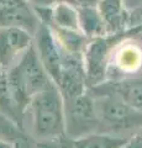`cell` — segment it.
<instances>
[{"label": "cell", "instance_id": "1", "mask_svg": "<svg viewBox=\"0 0 142 148\" xmlns=\"http://www.w3.org/2000/svg\"><path fill=\"white\" fill-rule=\"evenodd\" d=\"M24 130L37 142L64 137V100L57 86L35 94L24 112Z\"/></svg>", "mask_w": 142, "mask_h": 148}, {"label": "cell", "instance_id": "2", "mask_svg": "<svg viewBox=\"0 0 142 148\" xmlns=\"http://www.w3.org/2000/svg\"><path fill=\"white\" fill-rule=\"evenodd\" d=\"M5 80L11 96L24 112L35 94L56 86L46 72L35 45L30 46L17 62L5 72Z\"/></svg>", "mask_w": 142, "mask_h": 148}, {"label": "cell", "instance_id": "3", "mask_svg": "<svg viewBox=\"0 0 142 148\" xmlns=\"http://www.w3.org/2000/svg\"><path fill=\"white\" fill-rule=\"evenodd\" d=\"M99 120V132L115 136L129 133L132 136L142 128V112L115 96L114 94H103L93 96Z\"/></svg>", "mask_w": 142, "mask_h": 148}, {"label": "cell", "instance_id": "4", "mask_svg": "<svg viewBox=\"0 0 142 148\" xmlns=\"http://www.w3.org/2000/svg\"><path fill=\"white\" fill-rule=\"evenodd\" d=\"M131 32H134V30H129L116 35H105L89 40L83 52V63L88 89L106 80L109 61L113 49L120 41L129 37V34Z\"/></svg>", "mask_w": 142, "mask_h": 148}, {"label": "cell", "instance_id": "5", "mask_svg": "<svg viewBox=\"0 0 142 148\" xmlns=\"http://www.w3.org/2000/svg\"><path fill=\"white\" fill-rule=\"evenodd\" d=\"M64 137L69 140L99 132L95 100L88 91L77 98L64 100Z\"/></svg>", "mask_w": 142, "mask_h": 148}, {"label": "cell", "instance_id": "6", "mask_svg": "<svg viewBox=\"0 0 142 148\" xmlns=\"http://www.w3.org/2000/svg\"><path fill=\"white\" fill-rule=\"evenodd\" d=\"M34 45L46 72L57 86L62 77L63 56L62 49L48 25L41 24L34 36Z\"/></svg>", "mask_w": 142, "mask_h": 148}, {"label": "cell", "instance_id": "7", "mask_svg": "<svg viewBox=\"0 0 142 148\" xmlns=\"http://www.w3.org/2000/svg\"><path fill=\"white\" fill-rule=\"evenodd\" d=\"M34 45V35L20 27H0V69L9 71Z\"/></svg>", "mask_w": 142, "mask_h": 148}, {"label": "cell", "instance_id": "8", "mask_svg": "<svg viewBox=\"0 0 142 148\" xmlns=\"http://www.w3.org/2000/svg\"><path fill=\"white\" fill-rule=\"evenodd\" d=\"M86 91H99V95L114 94L131 108L142 112V77H126L111 82L105 80L97 86L86 89Z\"/></svg>", "mask_w": 142, "mask_h": 148}, {"label": "cell", "instance_id": "9", "mask_svg": "<svg viewBox=\"0 0 142 148\" xmlns=\"http://www.w3.org/2000/svg\"><path fill=\"white\" fill-rule=\"evenodd\" d=\"M40 26V20L26 0L12 5L0 6V27H20L35 36Z\"/></svg>", "mask_w": 142, "mask_h": 148}, {"label": "cell", "instance_id": "10", "mask_svg": "<svg viewBox=\"0 0 142 148\" xmlns=\"http://www.w3.org/2000/svg\"><path fill=\"white\" fill-rule=\"evenodd\" d=\"M97 8L103 17L108 35L122 34L130 30L131 12L127 10L125 0H100Z\"/></svg>", "mask_w": 142, "mask_h": 148}, {"label": "cell", "instance_id": "11", "mask_svg": "<svg viewBox=\"0 0 142 148\" xmlns=\"http://www.w3.org/2000/svg\"><path fill=\"white\" fill-rule=\"evenodd\" d=\"M126 38L120 41L113 49L109 67L114 66L122 74H135L142 68V47Z\"/></svg>", "mask_w": 142, "mask_h": 148}, {"label": "cell", "instance_id": "12", "mask_svg": "<svg viewBox=\"0 0 142 148\" xmlns=\"http://www.w3.org/2000/svg\"><path fill=\"white\" fill-rule=\"evenodd\" d=\"M129 138L130 137L95 132L77 140L62 137L57 142L61 148H122L127 143Z\"/></svg>", "mask_w": 142, "mask_h": 148}, {"label": "cell", "instance_id": "13", "mask_svg": "<svg viewBox=\"0 0 142 148\" xmlns=\"http://www.w3.org/2000/svg\"><path fill=\"white\" fill-rule=\"evenodd\" d=\"M48 26L51 27V30L62 51L72 54H83L86 45L89 42V38L83 32L62 29V27H58L54 25H48Z\"/></svg>", "mask_w": 142, "mask_h": 148}, {"label": "cell", "instance_id": "14", "mask_svg": "<svg viewBox=\"0 0 142 148\" xmlns=\"http://www.w3.org/2000/svg\"><path fill=\"white\" fill-rule=\"evenodd\" d=\"M78 12H79L80 31L89 40L108 35L103 17L97 6H78Z\"/></svg>", "mask_w": 142, "mask_h": 148}, {"label": "cell", "instance_id": "15", "mask_svg": "<svg viewBox=\"0 0 142 148\" xmlns=\"http://www.w3.org/2000/svg\"><path fill=\"white\" fill-rule=\"evenodd\" d=\"M67 30L80 31L78 6L71 3H57L53 6L52 24Z\"/></svg>", "mask_w": 142, "mask_h": 148}, {"label": "cell", "instance_id": "16", "mask_svg": "<svg viewBox=\"0 0 142 148\" xmlns=\"http://www.w3.org/2000/svg\"><path fill=\"white\" fill-rule=\"evenodd\" d=\"M122 148H142V128L135 132Z\"/></svg>", "mask_w": 142, "mask_h": 148}, {"label": "cell", "instance_id": "17", "mask_svg": "<svg viewBox=\"0 0 142 148\" xmlns=\"http://www.w3.org/2000/svg\"><path fill=\"white\" fill-rule=\"evenodd\" d=\"M32 8H42V6H54L57 0H26Z\"/></svg>", "mask_w": 142, "mask_h": 148}, {"label": "cell", "instance_id": "18", "mask_svg": "<svg viewBox=\"0 0 142 148\" xmlns=\"http://www.w3.org/2000/svg\"><path fill=\"white\" fill-rule=\"evenodd\" d=\"M0 148H14L10 143H8V142H4L0 140Z\"/></svg>", "mask_w": 142, "mask_h": 148}, {"label": "cell", "instance_id": "19", "mask_svg": "<svg viewBox=\"0 0 142 148\" xmlns=\"http://www.w3.org/2000/svg\"><path fill=\"white\" fill-rule=\"evenodd\" d=\"M57 3H71V4H74L75 5L74 0H57Z\"/></svg>", "mask_w": 142, "mask_h": 148}, {"label": "cell", "instance_id": "20", "mask_svg": "<svg viewBox=\"0 0 142 148\" xmlns=\"http://www.w3.org/2000/svg\"><path fill=\"white\" fill-rule=\"evenodd\" d=\"M4 73H5V72H4V71H1V69H0V79H1V77H3V74Z\"/></svg>", "mask_w": 142, "mask_h": 148}, {"label": "cell", "instance_id": "21", "mask_svg": "<svg viewBox=\"0 0 142 148\" xmlns=\"http://www.w3.org/2000/svg\"><path fill=\"white\" fill-rule=\"evenodd\" d=\"M59 148H61V147H59Z\"/></svg>", "mask_w": 142, "mask_h": 148}]
</instances>
